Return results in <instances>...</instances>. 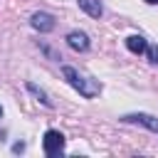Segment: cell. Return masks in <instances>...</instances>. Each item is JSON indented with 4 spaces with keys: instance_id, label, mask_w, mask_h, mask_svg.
Listing matches in <instances>:
<instances>
[{
    "instance_id": "1",
    "label": "cell",
    "mask_w": 158,
    "mask_h": 158,
    "mask_svg": "<svg viewBox=\"0 0 158 158\" xmlns=\"http://www.w3.org/2000/svg\"><path fill=\"white\" fill-rule=\"evenodd\" d=\"M62 72H64V79H67V81H69V84H72V86H74L84 99H91V96H96V94H99V84H96V81H91V79H86V77H81L74 67H64Z\"/></svg>"
},
{
    "instance_id": "2",
    "label": "cell",
    "mask_w": 158,
    "mask_h": 158,
    "mask_svg": "<svg viewBox=\"0 0 158 158\" xmlns=\"http://www.w3.org/2000/svg\"><path fill=\"white\" fill-rule=\"evenodd\" d=\"M42 146H44V153H47L49 158H54V156H59V153L64 151V136H62L59 131L49 128V131L44 133V141H42Z\"/></svg>"
},
{
    "instance_id": "3",
    "label": "cell",
    "mask_w": 158,
    "mask_h": 158,
    "mask_svg": "<svg viewBox=\"0 0 158 158\" xmlns=\"http://www.w3.org/2000/svg\"><path fill=\"white\" fill-rule=\"evenodd\" d=\"M123 121L141 123V126H146L148 131L158 133V118H156V116H148V114H128V116H123Z\"/></svg>"
},
{
    "instance_id": "4",
    "label": "cell",
    "mask_w": 158,
    "mask_h": 158,
    "mask_svg": "<svg viewBox=\"0 0 158 158\" xmlns=\"http://www.w3.org/2000/svg\"><path fill=\"white\" fill-rule=\"evenodd\" d=\"M32 27L40 30V32H49V30H54V17L47 15V12H35L32 15Z\"/></svg>"
},
{
    "instance_id": "5",
    "label": "cell",
    "mask_w": 158,
    "mask_h": 158,
    "mask_svg": "<svg viewBox=\"0 0 158 158\" xmlns=\"http://www.w3.org/2000/svg\"><path fill=\"white\" fill-rule=\"evenodd\" d=\"M67 42H69V47H72V49H77V52H84V49H89V37H86L84 32H79V30L69 32Z\"/></svg>"
},
{
    "instance_id": "6",
    "label": "cell",
    "mask_w": 158,
    "mask_h": 158,
    "mask_svg": "<svg viewBox=\"0 0 158 158\" xmlns=\"http://www.w3.org/2000/svg\"><path fill=\"white\" fill-rule=\"evenodd\" d=\"M77 2H79V7H81L86 15H91V17H101V12H104V7H101L99 0H77Z\"/></svg>"
},
{
    "instance_id": "7",
    "label": "cell",
    "mask_w": 158,
    "mask_h": 158,
    "mask_svg": "<svg viewBox=\"0 0 158 158\" xmlns=\"http://www.w3.org/2000/svg\"><path fill=\"white\" fill-rule=\"evenodd\" d=\"M126 47H128L133 54H141V52H146L148 44H146V40H143L141 35H131V37L126 40Z\"/></svg>"
},
{
    "instance_id": "8",
    "label": "cell",
    "mask_w": 158,
    "mask_h": 158,
    "mask_svg": "<svg viewBox=\"0 0 158 158\" xmlns=\"http://www.w3.org/2000/svg\"><path fill=\"white\" fill-rule=\"evenodd\" d=\"M27 91H30V94H35V96H37V101H42L44 106H52V101L47 99V94H44V91H42V89L37 86V84H32V81H27Z\"/></svg>"
},
{
    "instance_id": "9",
    "label": "cell",
    "mask_w": 158,
    "mask_h": 158,
    "mask_svg": "<svg viewBox=\"0 0 158 158\" xmlns=\"http://www.w3.org/2000/svg\"><path fill=\"white\" fill-rule=\"evenodd\" d=\"M146 52H148V59H151L153 64H158V44H151V47H146Z\"/></svg>"
},
{
    "instance_id": "10",
    "label": "cell",
    "mask_w": 158,
    "mask_h": 158,
    "mask_svg": "<svg viewBox=\"0 0 158 158\" xmlns=\"http://www.w3.org/2000/svg\"><path fill=\"white\" fill-rule=\"evenodd\" d=\"M12 151H15V153H22V151H25V143H15Z\"/></svg>"
},
{
    "instance_id": "11",
    "label": "cell",
    "mask_w": 158,
    "mask_h": 158,
    "mask_svg": "<svg viewBox=\"0 0 158 158\" xmlns=\"http://www.w3.org/2000/svg\"><path fill=\"white\" fill-rule=\"evenodd\" d=\"M146 2H148V5H156V2H158V0H146Z\"/></svg>"
},
{
    "instance_id": "12",
    "label": "cell",
    "mask_w": 158,
    "mask_h": 158,
    "mask_svg": "<svg viewBox=\"0 0 158 158\" xmlns=\"http://www.w3.org/2000/svg\"><path fill=\"white\" fill-rule=\"evenodd\" d=\"M0 116H2V106H0Z\"/></svg>"
}]
</instances>
